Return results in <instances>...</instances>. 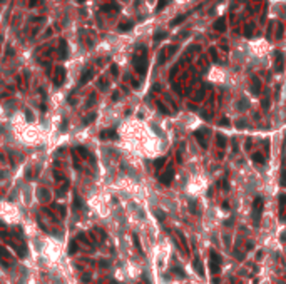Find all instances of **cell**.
<instances>
[{"label": "cell", "mask_w": 286, "mask_h": 284, "mask_svg": "<svg viewBox=\"0 0 286 284\" xmlns=\"http://www.w3.org/2000/svg\"><path fill=\"white\" fill-rule=\"evenodd\" d=\"M134 67L141 75H144L147 72V54H146V49L141 47V50L136 52L134 55Z\"/></svg>", "instance_id": "1"}, {"label": "cell", "mask_w": 286, "mask_h": 284, "mask_svg": "<svg viewBox=\"0 0 286 284\" xmlns=\"http://www.w3.org/2000/svg\"><path fill=\"white\" fill-rule=\"evenodd\" d=\"M263 204H265V202H263V197H261V196H258L253 202V222H254V226L259 224L261 212H263Z\"/></svg>", "instance_id": "2"}, {"label": "cell", "mask_w": 286, "mask_h": 284, "mask_svg": "<svg viewBox=\"0 0 286 284\" xmlns=\"http://www.w3.org/2000/svg\"><path fill=\"white\" fill-rule=\"evenodd\" d=\"M219 267H221V256L217 252H211V257H209V269L213 274H217L219 273Z\"/></svg>", "instance_id": "3"}, {"label": "cell", "mask_w": 286, "mask_h": 284, "mask_svg": "<svg viewBox=\"0 0 286 284\" xmlns=\"http://www.w3.org/2000/svg\"><path fill=\"white\" fill-rule=\"evenodd\" d=\"M172 179H174V167H172V164H169L167 165V169L159 176V180H161V184H164V186H169V184L172 182Z\"/></svg>", "instance_id": "4"}, {"label": "cell", "mask_w": 286, "mask_h": 284, "mask_svg": "<svg viewBox=\"0 0 286 284\" xmlns=\"http://www.w3.org/2000/svg\"><path fill=\"white\" fill-rule=\"evenodd\" d=\"M283 62H284V57L279 50L275 52V70L276 72H283Z\"/></svg>", "instance_id": "5"}, {"label": "cell", "mask_w": 286, "mask_h": 284, "mask_svg": "<svg viewBox=\"0 0 286 284\" xmlns=\"http://www.w3.org/2000/svg\"><path fill=\"white\" fill-rule=\"evenodd\" d=\"M64 79H65V69L64 67H57V70H55V77H54L55 85H60V84L64 82Z\"/></svg>", "instance_id": "6"}, {"label": "cell", "mask_w": 286, "mask_h": 284, "mask_svg": "<svg viewBox=\"0 0 286 284\" xmlns=\"http://www.w3.org/2000/svg\"><path fill=\"white\" fill-rule=\"evenodd\" d=\"M192 267H194V271H196V274H198V276H201V277L204 276L203 264H201V259H199V257H194V259H192Z\"/></svg>", "instance_id": "7"}, {"label": "cell", "mask_w": 286, "mask_h": 284, "mask_svg": "<svg viewBox=\"0 0 286 284\" xmlns=\"http://www.w3.org/2000/svg\"><path fill=\"white\" fill-rule=\"evenodd\" d=\"M251 92H253V95H259V92H261V82H259V79H258V77H253Z\"/></svg>", "instance_id": "8"}, {"label": "cell", "mask_w": 286, "mask_h": 284, "mask_svg": "<svg viewBox=\"0 0 286 284\" xmlns=\"http://www.w3.org/2000/svg\"><path fill=\"white\" fill-rule=\"evenodd\" d=\"M203 132H204V130H196V132H194V137H196V140L199 142V145H201V147H203V149H206L207 142H206V139L203 137Z\"/></svg>", "instance_id": "9"}, {"label": "cell", "mask_w": 286, "mask_h": 284, "mask_svg": "<svg viewBox=\"0 0 286 284\" xmlns=\"http://www.w3.org/2000/svg\"><path fill=\"white\" fill-rule=\"evenodd\" d=\"M253 161L256 162V164H259V165H265L266 164V159H265V155L261 154V152H254V154H253Z\"/></svg>", "instance_id": "10"}, {"label": "cell", "mask_w": 286, "mask_h": 284, "mask_svg": "<svg viewBox=\"0 0 286 284\" xmlns=\"http://www.w3.org/2000/svg\"><path fill=\"white\" fill-rule=\"evenodd\" d=\"M101 137H102V139H116L117 134H116V130H102Z\"/></svg>", "instance_id": "11"}, {"label": "cell", "mask_w": 286, "mask_h": 284, "mask_svg": "<svg viewBox=\"0 0 286 284\" xmlns=\"http://www.w3.org/2000/svg\"><path fill=\"white\" fill-rule=\"evenodd\" d=\"M92 77V69H87L85 72L82 74V79H80V85H84V84H87V80Z\"/></svg>", "instance_id": "12"}, {"label": "cell", "mask_w": 286, "mask_h": 284, "mask_svg": "<svg viewBox=\"0 0 286 284\" xmlns=\"http://www.w3.org/2000/svg\"><path fill=\"white\" fill-rule=\"evenodd\" d=\"M248 107H249V102H248L244 97L239 99V102H238V109H239V110H246Z\"/></svg>", "instance_id": "13"}, {"label": "cell", "mask_w": 286, "mask_h": 284, "mask_svg": "<svg viewBox=\"0 0 286 284\" xmlns=\"http://www.w3.org/2000/svg\"><path fill=\"white\" fill-rule=\"evenodd\" d=\"M214 29H216V30H221V32H224V30H226V25H224V18H221V20H217L216 24H214Z\"/></svg>", "instance_id": "14"}, {"label": "cell", "mask_w": 286, "mask_h": 284, "mask_svg": "<svg viewBox=\"0 0 286 284\" xmlns=\"http://www.w3.org/2000/svg\"><path fill=\"white\" fill-rule=\"evenodd\" d=\"M217 145H219L221 149L226 147V137L223 136V134H217Z\"/></svg>", "instance_id": "15"}, {"label": "cell", "mask_w": 286, "mask_h": 284, "mask_svg": "<svg viewBox=\"0 0 286 284\" xmlns=\"http://www.w3.org/2000/svg\"><path fill=\"white\" fill-rule=\"evenodd\" d=\"M130 29H132V22H127V24H121L119 25L121 32H126V30H130Z\"/></svg>", "instance_id": "16"}, {"label": "cell", "mask_w": 286, "mask_h": 284, "mask_svg": "<svg viewBox=\"0 0 286 284\" xmlns=\"http://www.w3.org/2000/svg\"><path fill=\"white\" fill-rule=\"evenodd\" d=\"M186 17H188V14H184V15H181V17H176V18H174V20L172 22H171V25H178V24H181V22L182 20H184V18Z\"/></svg>", "instance_id": "17"}, {"label": "cell", "mask_w": 286, "mask_h": 284, "mask_svg": "<svg viewBox=\"0 0 286 284\" xmlns=\"http://www.w3.org/2000/svg\"><path fill=\"white\" fill-rule=\"evenodd\" d=\"M189 211L194 212V214H198V212H199V211H198V204H196V201H191V202H189Z\"/></svg>", "instance_id": "18"}, {"label": "cell", "mask_w": 286, "mask_h": 284, "mask_svg": "<svg viewBox=\"0 0 286 284\" xmlns=\"http://www.w3.org/2000/svg\"><path fill=\"white\" fill-rule=\"evenodd\" d=\"M65 55H67V47H65V43H64V42H60V57L64 59Z\"/></svg>", "instance_id": "19"}, {"label": "cell", "mask_w": 286, "mask_h": 284, "mask_svg": "<svg viewBox=\"0 0 286 284\" xmlns=\"http://www.w3.org/2000/svg\"><path fill=\"white\" fill-rule=\"evenodd\" d=\"M244 35H246V37H251V35H253V25H251V24L246 27V29H244Z\"/></svg>", "instance_id": "20"}, {"label": "cell", "mask_w": 286, "mask_h": 284, "mask_svg": "<svg viewBox=\"0 0 286 284\" xmlns=\"http://www.w3.org/2000/svg\"><path fill=\"white\" fill-rule=\"evenodd\" d=\"M94 119H95V114H91V115H87L85 119H84V124H85V126H87V124H91V122H92V120H94Z\"/></svg>", "instance_id": "21"}, {"label": "cell", "mask_w": 286, "mask_h": 284, "mask_svg": "<svg viewBox=\"0 0 286 284\" xmlns=\"http://www.w3.org/2000/svg\"><path fill=\"white\" fill-rule=\"evenodd\" d=\"M164 37H166V32H157L156 37H154V40H156V42H159V40H162Z\"/></svg>", "instance_id": "22"}, {"label": "cell", "mask_w": 286, "mask_h": 284, "mask_svg": "<svg viewBox=\"0 0 286 284\" xmlns=\"http://www.w3.org/2000/svg\"><path fill=\"white\" fill-rule=\"evenodd\" d=\"M134 244H136V247H137L139 251L142 252V247H141V242H139V238H137V234H134Z\"/></svg>", "instance_id": "23"}, {"label": "cell", "mask_w": 286, "mask_h": 284, "mask_svg": "<svg viewBox=\"0 0 286 284\" xmlns=\"http://www.w3.org/2000/svg\"><path fill=\"white\" fill-rule=\"evenodd\" d=\"M279 201H281V212H283V209H284V204H286V194H281V196H279Z\"/></svg>", "instance_id": "24"}, {"label": "cell", "mask_w": 286, "mask_h": 284, "mask_svg": "<svg viewBox=\"0 0 286 284\" xmlns=\"http://www.w3.org/2000/svg\"><path fill=\"white\" fill-rule=\"evenodd\" d=\"M261 105H263V109H268V107H269V97H265V99H263Z\"/></svg>", "instance_id": "25"}, {"label": "cell", "mask_w": 286, "mask_h": 284, "mask_svg": "<svg viewBox=\"0 0 286 284\" xmlns=\"http://www.w3.org/2000/svg\"><path fill=\"white\" fill-rule=\"evenodd\" d=\"M174 273H176V274H179V276H181V277H186L184 271H182L181 267H174Z\"/></svg>", "instance_id": "26"}, {"label": "cell", "mask_w": 286, "mask_h": 284, "mask_svg": "<svg viewBox=\"0 0 286 284\" xmlns=\"http://www.w3.org/2000/svg\"><path fill=\"white\" fill-rule=\"evenodd\" d=\"M157 107H159V109H161V112H162V114H169V110H167V109H166V107H164V105H162V104H161V102H157Z\"/></svg>", "instance_id": "27"}, {"label": "cell", "mask_w": 286, "mask_h": 284, "mask_svg": "<svg viewBox=\"0 0 286 284\" xmlns=\"http://www.w3.org/2000/svg\"><path fill=\"white\" fill-rule=\"evenodd\" d=\"M77 149H79V152L84 155V157H89V152L85 151V147H77Z\"/></svg>", "instance_id": "28"}, {"label": "cell", "mask_w": 286, "mask_h": 284, "mask_svg": "<svg viewBox=\"0 0 286 284\" xmlns=\"http://www.w3.org/2000/svg\"><path fill=\"white\" fill-rule=\"evenodd\" d=\"M164 161H166V159H157V161H156V167H161V165L164 164Z\"/></svg>", "instance_id": "29"}, {"label": "cell", "mask_w": 286, "mask_h": 284, "mask_svg": "<svg viewBox=\"0 0 286 284\" xmlns=\"http://www.w3.org/2000/svg\"><path fill=\"white\" fill-rule=\"evenodd\" d=\"M236 127H238V129H244V122H243V120H238Z\"/></svg>", "instance_id": "30"}, {"label": "cell", "mask_w": 286, "mask_h": 284, "mask_svg": "<svg viewBox=\"0 0 286 284\" xmlns=\"http://www.w3.org/2000/svg\"><path fill=\"white\" fill-rule=\"evenodd\" d=\"M211 55H213L214 62H217V55H216V50H214V49H211Z\"/></svg>", "instance_id": "31"}, {"label": "cell", "mask_w": 286, "mask_h": 284, "mask_svg": "<svg viewBox=\"0 0 286 284\" xmlns=\"http://www.w3.org/2000/svg\"><path fill=\"white\" fill-rule=\"evenodd\" d=\"M251 144H253V140L248 139V140H246V149H251Z\"/></svg>", "instance_id": "32"}, {"label": "cell", "mask_w": 286, "mask_h": 284, "mask_svg": "<svg viewBox=\"0 0 286 284\" xmlns=\"http://www.w3.org/2000/svg\"><path fill=\"white\" fill-rule=\"evenodd\" d=\"M111 70H112L114 75H117V67H116V65H112V69H111Z\"/></svg>", "instance_id": "33"}, {"label": "cell", "mask_w": 286, "mask_h": 284, "mask_svg": "<svg viewBox=\"0 0 286 284\" xmlns=\"http://www.w3.org/2000/svg\"><path fill=\"white\" fill-rule=\"evenodd\" d=\"M76 207H80V199L76 197Z\"/></svg>", "instance_id": "34"}, {"label": "cell", "mask_w": 286, "mask_h": 284, "mask_svg": "<svg viewBox=\"0 0 286 284\" xmlns=\"http://www.w3.org/2000/svg\"><path fill=\"white\" fill-rule=\"evenodd\" d=\"M221 124H223V126H228L229 120H228V119H223V120H221Z\"/></svg>", "instance_id": "35"}, {"label": "cell", "mask_w": 286, "mask_h": 284, "mask_svg": "<svg viewBox=\"0 0 286 284\" xmlns=\"http://www.w3.org/2000/svg\"><path fill=\"white\" fill-rule=\"evenodd\" d=\"M35 4H37V0H30V2H29V5H30V7H34Z\"/></svg>", "instance_id": "36"}, {"label": "cell", "mask_w": 286, "mask_h": 284, "mask_svg": "<svg viewBox=\"0 0 286 284\" xmlns=\"http://www.w3.org/2000/svg\"><path fill=\"white\" fill-rule=\"evenodd\" d=\"M117 97H119V92H114V95H112V99H114V101H117Z\"/></svg>", "instance_id": "37"}, {"label": "cell", "mask_w": 286, "mask_h": 284, "mask_svg": "<svg viewBox=\"0 0 286 284\" xmlns=\"http://www.w3.org/2000/svg\"><path fill=\"white\" fill-rule=\"evenodd\" d=\"M76 251H77V246H76V244H74V246H72V247H70V252H76Z\"/></svg>", "instance_id": "38"}, {"label": "cell", "mask_w": 286, "mask_h": 284, "mask_svg": "<svg viewBox=\"0 0 286 284\" xmlns=\"http://www.w3.org/2000/svg\"><path fill=\"white\" fill-rule=\"evenodd\" d=\"M281 184H283V186H286V176H283V179H281Z\"/></svg>", "instance_id": "39"}, {"label": "cell", "mask_w": 286, "mask_h": 284, "mask_svg": "<svg viewBox=\"0 0 286 284\" xmlns=\"http://www.w3.org/2000/svg\"><path fill=\"white\" fill-rule=\"evenodd\" d=\"M284 238H286V234H283V239H284Z\"/></svg>", "instance_id": "40"}, {"label": "cell", "mask_w": 286, "mask_h": 284, "mask_svg": "<svg viewBox=\"0 0 286 284\" xmlns=\"http://www.w3.org/2000/svg\"><path fill=\"white\" fill-rule=\"evenodd\" d=\"M79 2H84V0H79Z\"/></svg>", "instance_id": "41"}]
</instances>
